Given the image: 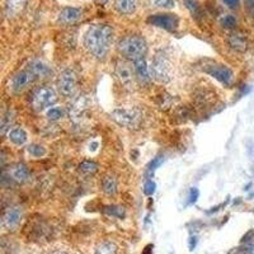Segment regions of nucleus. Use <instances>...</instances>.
<instances>
[{"instance_id":"obj_2","label":"nucleus","mask_w":254,"mask_h":254,"mask_svg":"<svg viewBox=\"0 0 254 254\" xmlns=\"http://www.w3.org/2000/svg\"><path fill=\"white\" fill-rule=\"evenodd\" d=\"M119 51L126 59L133 61L144 59L147 52V44L144 37L137 35H130L122 38L119 42Z\"/></svg>"},{"instance_id":"obj_4","label":"nucleus","mask_w":254,"mask_h":254,"mask_svg":"<svg viewBox=\"0 0 254 254\" xmlns=\"http://www.w3.org/2000/svg\"><path fill=\"white\" fill-rule=\"evenodd\" d=\"M149 69H150L151 79H154L158 83L165 84L171 80V63L162 52H158L154 56Z\"/></svg>"},{"instance_id":"obj_16","label":"nucleus","mask_w":254,"mask_h":254,"mask_svg":"<svg viewBox=\"0 0 254 254\" xmlns=\"http://www.w3.org/2000/svg\"><path fill=\"white\" fill-rule=\"evenodd\" d=\"M116 75L119 76L125 87L130 88L132 85V71L128 67V65H126L122 61L117 63V65H116Z\"/></svg>"},{"instance_id":"obj_38","label":"nucleus","mask_w":254,"mask_h":254,"mask_svg":"<svg viewBox=\"0 0 254 254\" xmlns=\"http://www.w3.org/2000/svg\"><path fill=\"white\" fill-rule=\"evenodd\" d=\"M239 1L240 0H222V3L225 4L226 6H229V8H235V6H238Z\"/></svg>"},{"instance_id":"obj_3","label":"nucleus","mask_w":254,"mask_h":254,"mask_svg":"<svg viewBox=\"0 0 254 254\" xmlns=\"http://www.w3.org/2000/svg\"><path fill=\"white\" fill-rule=\"evenodd\" d=\"M111 119L117 125L130 130H137L142 124L144 115L137 108L127 110V108H117L111 112Z\"/></svg>"},{"instance_id":"obj_33","label":"nucleus","mask_w":254,"mask_h":254,"mask_svg":"<svg viewBox=\"0 0 254 254\" xmlns=\"http://www.w3.org/2000/svg\"><path fill=\"white\" fill-rule=\"evenodd\" d=\"M158 8L162 9H172L176 6V1L174 0H153Z\"/></svg>"},{"instance_id":"obj_7","label":"nucleus","mask_w":254,"mask_h":254,"mask_svg":"<svg viewBox=\"0 0 254 254\" xmlns=\"http://www.w3.org/2000/svg\"><path fill=\"white\" fill-rule=\"evenodd\" d=\"M147 23L158 28H163L165 31L174 32L179 27L178 15L172 13H158L147 18Z\"/></svg>"},{"instance_id":"obj_27","label":"nucleus","mask_w":254,"mask_h":254,"mask_svg":"<svg viewBox=\"0 0 254 254\" xmlns=\"http://www.w3.org/2000/svg\"><path fill=\"white\" fill-rule=\"evenodd\" d=\"M185 4L190 14H192V17L198 18L201 15V6H199L196 0H185Z\"/></svg>"},{"instance_id":"obj_21","label":"nucleus","mask_w":254,"mask_h":254,"mask_svg":"<svg viewBox=\"0 0 254 254\" xmlns=\"http://www.w3.org/2000/svg\"><path fill=\"white\" fill-rule=\"evenodd\" d=\"M101 187L102 190L108 196L116 194V192H117V179L113 176H106L102 179Z\"/></svg>"},{"instance_id":"obj_26","label":"nucleus","mask_w":254,"mask_h":254,"mask_svg":"<svg viewBox=\"0 0 254 254\" xmlns=\"http://www.w3.org/2000/svg\"><path fill=\"white\" fill-rule=\"evenodd\" d=\"M27 151L28 154H31L33 158H42V156L46 155V149H45L42 145L38 144H31L28 147H27Z\"/></svg>"},{"instance_id":"obj_36","label":"nucleus","mask_w":254,"mask_h":254,"mask_svg":"<svg viewBox=\"0 0 254 254\" xmlns=\"http://www.w3.org/2000/svg\"><path fill=\"white\" fill-rule=\"evenodd\" d=\"M229 201H230V198H228V199H226L225 202H222V203H220V205L215 206V207H211L210 210H207V211H206V214H207V215L216 214L217 211H220V208H221V207H225V206L228 205V203H229Z\"/></svg>"},{"instance_id":"obj_23","label":"nucleus","mask_w":254,"mask_h":254,"mask_svg":"<svg viewBox=\"0 0 254 254\" xmlns=\"http://www.w3.org/2000/svg\"><path fill=\"white\" fill-rule=\"evenodd\" d=\"M103 212L108 216L117 217V219H125L126 216V211L122 206H116V205H110V206H104Z\"/></svg>"},{"instance_id":"obj_30","label":"nucleus","mask_w":254,"mask_h":254,"mask_svg":"<svg viewBox=\"0 0 254 254\" xmlns=\"http://www.w3.org/2000/svg\"><path fill=\"white\" fill-rule=\"evenodd\" d=\"M64 117V110L60 107H52L47 111V119L51 121H59Z\"/></svg>"},{"instance_id":"obj_6","label":"nucleus","mask_w":254,"mask_h":254,"mask_svg":"<svg viewBox=\"0 0 254 254\" xmlns=\"http://www.w3.org/2000/svg\"><path fill=\"white\" fill-rule=\"evenodd\" d=\"M202 70L203 72L208 74L211 78L216 79L217 81H220L224 85H230L233 79H234V72H233V70L226 66V65H222V64H205Z\"/></svg>"},{"instance_id":"obj_1","label":"nucleus","mask_w":254,"mask_h":254,"mask_svg":"<svg viewBox=\"0 0 254 254\" xmlns=\"http://www.w3.org/2000/svg\"><path fill=\"white\" fill-rule=\"evenodd\" d=\"M113 41V29L108 24H94L84 36V46L97 59L108 55Z\"/></svg>"},{"instance_id":"obj_42","label":"nucleus","mask_w":254,"mask_h":254,"mask_svg":"<svg viewBox=\"0 0 254 254\" xmlns=\"http://www.w3.org/2000/svg\"><path fill=\"white\" fill-rule=\"evenodd\" d=\"M107 1H108V0H98V3H101V4H106Z\"/></svg>"},{"instance_id":"obj_31","label":"nucleus","mask_w":254,"mask_h":254,"mask_svg":"<svg viewBox=\"0 0 254 254\" xmlns=\"http://www.w3.org/2000/svg\"><path fill=\"white\" fill-rule=\"evenodd\" d=\"M254 253V246L253 244H244L238 248H233L228 254H253Z\"/></svg>"},{"instance_id":"obj_22","label":"nucleus","mask_w":254,"mask_h":254,"mask_svg":"<svg viewBox=\"0 0 254 254\" xmlns=\"http://www.w3.org/2000/svg\"><path fill=\"white\" fill-rule=\"evenodd\" d=\"M14 122V112L12 110H8L1 117V125H0V131L3 135H5L8 131H10V127Z\"/></svg>"},{"instance_id":"obj_40","label":"nucleus","mask_w":254,"mask_h":254,"mask_svg":"<svg viewBox=\"0 0 254 254\" xmlns=\"http://www.w3.org/2000/svg\"><path fill=\"white\" fill-rule=\"evenodd\" d=\"M246 5L248 9H251L252 12H254V0H246Z\"/></svg>"},{"instance_id":"obj_13","label":"nucleus","mask_w":254,"mask_h":254,"mask_svg":"<svg viewBox=\"0 0 254 254\" xmlns=\"http://www.w3.org/2000/svg\"><path fill=\"white\" fill-rule=\"evenodd\" d=\"M228 44L230 49L237 52H246L248 49V40L240 32H233L228 37Z\"/></svg>"},{"instance_id":"obj_11","label":"nucleus","mask_w":254,"mask_h":254,"mask_svg":"<svg viewBox=\"0 0 254 254\" xmlns=\"http://www.w3.org/2000/svg\"><path fill=\"white\" fill-rule=\"evenodd\" d=\"M83 17V9L78 6H65L59 12L58 22L60 24H72Z\"/></svg>"},{"instance_id":"obj_44","label":"nucleus","mask_w":254,"mask_h":254,"mask_svg":"<svg viewBox=\"0 0 254 254\" xmlns=\"http://www.w3.org/2000/svg\"><path fill=\"white\" fill-rule=\"evenodd\" d=\"M171 254H173V253H171Z\"/></svg>"},{"instance_id":"obj_39","label":"nucleus","mask_w":254,"mask_h":254,"mask_svg":"<svg viewBox=\"0 0 254 254\" xmlns=\"http://www.w3.org/2000/svg\"><path fill=\"white\" fill-rule=\"evenodd\" d=\"M153 249H154L153 244H147V246L142 249L141 254H153Z\"/></svg>"},{"instance_id":"obj_12","label":"nucleus","mask_w":254,"mask_h":254,"mask_svg":"<svg viewBox=\"0 0 254 254\" xmlns=\"http://www.w3.org/2000/svg\"><path fill=\"white\" fill-rule=\"evenodd\" d=\"M28 0H5L4 3V14L8 18H15L24 12Z\"/></svg>"},{"instance_id":"obj_15","label":"nucleus","mask_w":254,"mask_h":254,"mask_svg":"<svg viewBox=\"0 0 254 254\" xmlns=\"http://www.w3.org/2000/svg\"><path fill=\"white\" fill-rule=\"evenodd\" d=\"M133 72H135L136 78L139 79L141 83H150V69H149L146 61L144 59L133 61Z\"/></svg>"},{"instance_id":"obj_17","label":"nucleus","mask_w":254,"mask_h":254,"mask_svg":"<svg viewBox=\"0 0 254 254\" xmlns=\"http://www.w3.org/2000/svg\"><path fill=\"white\" fill-rule=\"evenodd\" d=\"M28 69L36 75V78H49L52 74V70L40 60H33L29 63Z\"/></svg>"},{"instance_id":"obj_29","label":"nucleus","mask_w":254,"mask_h":254,"mask_svg":"<svg viewBox=\"0 0 254 254\" xmlns=\"http://www.w3.org/2000/svg\"><path fill=\"white\" fill-rule=\"evenodd\" d=\"M238 20L234 15L226 14L221 18V26L225 29H234L237 27Z\"/></svg>"},{"instance_id":"obj_43","label":"nucleus","mask_w":254,"mask_h":254,"mask_svg":"<svg viewBox=\"0 0 254 254\" xmlns=\"http://www.w3.org/2000/svg\"><path fill=\"white\" fill-rule=\"evenodd\" d=\"M52 254H67V253H65V252H55V253H52Z\"/></svg>"},{"instance_id":"obj_35","label":"nucleus","mask_w":254,"mask_h":254,"mask_svg":"<svg viewBox=\"0 0 254 254\" xmlns=\"http://www.w3.org/2000/svg\"><path fill=\"white\" fill-rule=\"evenodd\" d=\"M253 239H254V230L252 229V230H249L248 233H246V234L243 235L240 243H242V244H252V240Z\"/></svg>"},{"instance_id":"obj_18","label":"nucleus","mask_w":254,"mask_h":254,"mask_svg":"<svg viewBox=\"0 0 254 254\" xmlns=\"http://www.w3.org/2000/svg\"><path fill=\"white\" fill-rule=\"evenodd\" d=\"M10 174V173H9ZM12 178L14 179L17 183H24L31 178V172L24 164H17L12 168Z\"/></svg>"},{"instance_id":"obj_24","label":"nucleus","mask_w":254,"mask_h":254,"mask_svg":"<svg viewBox=\"0 0 254 254\" xmlns=\"http://www.w3.org/2000/svg\"><path fill=\"white\" fill-rule=\"evenodd\" d=\"M117 246L112 242H103L95 248L94 254H117Z\"/></svg>"},{"instance_id":"obj_41","label":"nucleus","mask_w":254,"mask_h":254,"mask_svg":"<svg viewBox=\"0 0 254 254\" xmlns=\"http://www.w3.org/2000/svg\"><path fill=\"white\" fill-rule=\"evenodd\" d=\"M97 147H98V142H93V144L89 145V150L90 151H95V150H97Z\"/></svg>"},{"instance_id":"obj_9","label":"nucleus","mask_w":254,"mask_h":254,"mask_svg":"<svg viewBox=\"0 0 254 254\" xmlns=\"http://www.w3.org/2000/svg\"><path fill=\"white\" fill-rule=\"evenodd\" d=\"M22 216L23 214H22V208L19 206H12V207L6 208L1 216V226L6 230H14L19 226Z\"/></svg>"},{"instance_id":"obj_34","label":"nucleus","mask_w":254,"mask_h":254,"mask_svg":"<svg viewBox=\"0 0 254 254\" xmlns=\"http://www.w3.org/2000/svg\"><path fill=\"white\" fill-rule=\"evenodd\" d=\"M199 197V190L196 187H192L188 193V205H194Z\"/></svg>"},{"instance_id":"obj_5","label":"nucleus","mask_w":254,"mask_h":254,"mask_svg":"<svg viewBox=\"0 0 254 254\" xmlns=\"http://www.w3.org/2000/svg\"><path fill=\"white\" fill-rule=\"evenodd\" d=\"M58 101V95L52 88L41 87L35 90L32 95V106L37 111H44L47 107H51Z\"/></svg>"},{"instance_id":"obj_32","label":"nucleus","mask_w":254,"mask_h":254,"mask_svg":"<svg viewBox=\"0 0 254 254\" xmlns=\"http://www.w3.org/2000/svg\"><path fill=\"white\" fill-rule=\"evenodd\" d=\"M155 190H156V183L154 182L153 179H147L144 185V188H142V192H144L146 196H153V194L155 193Z\"/></svg>"},{"instance_id":"obj_14","label":"nucleus","mask_w":254,"mask_h":254,"mask_svg":"<svg viewBox=\"0 0 254 254\" xmlns=\"http://www.w3.org/2000/svg\"><path fill=\"white\" fill-rule=\"evenodd\" d=\"M88 108V99L85 97H79L74 101L72 106L70 107V119L72 121H80L84 117V113Z\"/></svg>"},{"instance_id":"obj_37","label":"nucleus","mask_w":254,"mask_h":254,"mask_svg":"<svg viewBox=\"0 0 254 254\" xmlns=\"http://www.w3.org/2000/svg\"><path fill=\"white\" fill-rule=\"evenodd\" d=\"M197 243H198V239H197L196 235H190V240H188V248H190V252H193L196 249Z\"/></svg>"},{"instance_id":"obj_20","label":"nucleus","mask_w":254,"mask_h":254,"mask_svg":"<svg viewBox=\"0 0 254 254\" xmlns=\"http://www.w3.org/2000/svg\"><path fill=\"white\" fill-rule=\"evenodd\" d=\"M9 140L14 145H17V146H22V145H24L27 142L28 136H27V132L24 131V128H22V127H15V128L9 131Z\"/></svg>"},{"instance_id":"obj_28","label":"nucleus","mask_w":254,"mask_h":254,"mask_svg":"<svg viewBox=\"0 0 254 254\" xmlns=\"http://www.w3.org/2000/svg\"><path fill=\"white\" fill-rule=\"evenodd\" d=\"M163 162H164V156L163 155H158V156H155V158H153V160H151V162L149 163L146 167L147 174H150L151 176V174H153L154 172H155L156 169H158V168L163 164Z\"/></svg>"},{"instance_id":"obj_8","label":"nucleus","mask_w":254,"mask_h":254,"mask_svg":"<svg viewBox=\"0 0 254 254\" xmlns=\"http://www.w3.org/2000/svg\"><path fill=\"white\" fill-rule=\"evenodd\" d=\"M76 85H78V78H76L75 72L70 69L64 70L58 80V87L61 94L65 97H70L75 92Z\"/></svg>"},{"instance_id":"obj_19","label":"nucleus","mask_w":254,"mask_h":254,"mask_svg":"<svg viewBox=\"0 0 254 254\" xmlns=\"http://www.w3.org/2000/svg\"><path fill=\"white\" fill-rule=\"evenodd\" d=\"M115 8L121 14H131L137 8V0H116Z\"/></svg>"},{"instance_id":"obj_25","label":"nucleus","mask_w":254,"mask_h":254,"mask_svg":"<svg viewBox=\"0 0 254 254\" xmlns=\"http://www.w3.org/2000/svg\"><path fill=\"white\" fill-rule=\"evenodd\" d=\"M98 164L92 160H84L79 164V171L84 174H94L98 172Z\"/></svg>"},{"instance_id":"obj_10","label":"nucleus","mask_w":254,"mask_h":254,"mask_svg":"<svg viewBox=\"0 0 254 254\" xmlns=\"http://www.w3.org/2000/svg\"><path fill=\"white\" fill-rule=\"evenodd\" d=\"M36 79L37 78H36L35 74L27 67L26 70H22V71L17 72V74L13 76L10 87H12V90L14 93H20L23 92L24 89H27Z\"/></svg>"}]
</instances>
